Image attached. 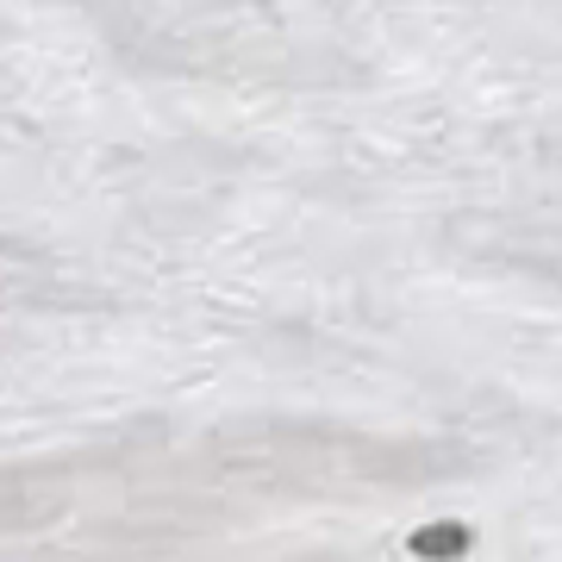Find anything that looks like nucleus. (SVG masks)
<instances>
[{"label": "nucleus", "instance_id": "1", "mask_svg": "<svg viewBox=\"0 0 562 562\" xmlns=\"http://www.w3.org/2000/svg\"><path fill=\"white\" fill-rule=\"evenodd\" d=\"M469 550V531L462 525H425L419 538H413V557H431V562H450Z\"/></svg>", "mask_w": 562, "mask_h": 562}]
</instances>
